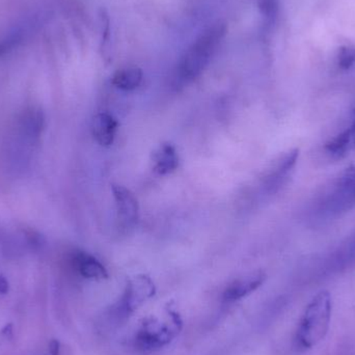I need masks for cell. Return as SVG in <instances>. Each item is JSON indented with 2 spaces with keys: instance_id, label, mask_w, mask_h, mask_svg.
I'll return each instance as SVG.
<instances>
[{
  "instance_id": "277c9868",
  "label": "cell",
  "mask_w": 355,
  "mask_h": 355,
  "mask_svg": "<svg viewBox=\"0 0 355 355\" xmlns=\"http://www.w3.org/2000/svg\"><path fill=\"white\" fill-rule=\"evenodd\" d=\"M156 293V287L151 277L146 275H135L129 279L124 293L116 304V315L120 319H126L139 310L146 302Z\"/></svg>"
},
{
  "instance_id": "ffe728a7",
  "label": "cell",
  "mask_w": 355,
  "mask_h": 355,
  "mask_svg": "<svg viewBox=\"0 0 355 355\" xmlns=\"http://www.w3.org/2000/svg\"><path fill=\"white\" fill-rule=\"evenodd\" d=\"M10 47V42H4V43H0V56H1L2 54L6 53V52L8 51V48Z\"/></svg>"
},
{
  "instance_id": "44dd1931",
  "label": "cell",
  "mask_w": 355,
  "mask_h": 355,
  "mask_svg": "<svg viewBox=\"0 0 355 355\" xmlns=\"http://www.w3.org/2000/svg\"><path fill=\"white\" fill-rule=\"evenodd\" d=\"M354 114H355V108H354Z\"/></svg>"
},
{
  "instance_id": "5bb4252c",
  "label": "cell",
  "mask_w": 355,
  "mask_h": 355,
  "mask_svg": "<svg viewBox=\"0 0 355 355\" xmlns=\"http://www.w3.org/2000/svg\"><path fill=\"white\" fill-rule=\"evenodd\" d=\"M23 123H24L25 131L31 135L37 137L43 129V114L40 110H31V112H27Z\"/></svg>"
},
{
  "instance_id": "7c38bea8",
  "label": "cell",
  "mask_w": 355,
  "mask_h": 355,
  "mask_svg": "<svg viewBox=\"0 0 355 355\" xmlns=\"http://www.w3.org/2000/svg\"><path fill=\"white\" fill-rule=\"evenodd\" d=\"M143 71L137 67L121 69L114 73L112 78V85L122 91H133L141 85L143 81Z\"/></svg>"
},
{
  "instance_id": "9a60e30c",
  "label": "cell",
  "mask_w": 355,
  "mask_h": 355,
  "mask_svg": "<svg viewBox=\"0 0 355 355\" xmlns=\"http://www.w3.org/2000/svg\"><path fill=\"white\" fill-rule=\"evenodd\" d=\"M354 64L355 48L348 47V46L342 47L339 50V55H338V64H339L340 68L343 69V70H348V69L354 66Z\"/></svg>"
},
{
  "instance_id": "d6986e66",
  "label": "cell",
  "mask_w": 355,
  "mask_h": 355,
  "mask_svg": "<svg viewBox=\"0 0 355 355\" xmlns=\"http://www.w3.org/2000/svg\"><path fill=\"white\" fill-rule=\"evenodd\" d=\"M12 335V323H8L6 324L3 329L0 331V337L6 338V339H10Z\"/></svg>"
},
{
  "instance_id": "5b68a950",
  "label": "cell",
  "mask_w": 355,
  "mask_h": 355,
  "mask_svg": "<svg viewBox=\"0 0 355 355\" xmlns=\"http://www.w3.org/2000/svg\"><path fill=\"white\" fill-rule=\"evenodd\" d=\"M112 196L116 202L119 227L129 230L137 225L139 218V200L135 194L123 185L112 184Z\"/></svg>"
},
{
  "instance_id": "7a4b0ae2",
  "label": "cell",
  "mask_w": 355,
  "mask_h": 355,
  "mask_svg": "<svg viewBox=\"0 0 355 355\" xmlns=\"http://www.w3.org/2000/svg\"><path fill=\"white\" fill-rule=\"evenodd\" d=\"M227 33L225 24L213 25L196 40L182 56L175 72V83L183 87L198 78L214 56L217 48Z\"/></svg>"
},
{
  "instance_id": "e0dca14e",
  "label": "cell",
  "mask_w": 355,
  "mask_h": 355,
  "mask_svg": "<svg viewBox=\"0 0 355 355\" xmlns=\"http://www.w3.org/2000/svg\"><path fill=\"white\" fill-rule=\"evenodd\" d=\"M60 343L58 340H51L49 343V354L60 355Z\"/></svg>"
},
{
  "instance_id": "8992f818",
  "label": "cell",
  "mask_w": 355,
  "mask_h": 355,
  "mask_svg": "<svg viewBox=\"0 0 355 355\" xmlns=\"http://www.w3.org/2000/svg\"><path fill=\"white\" fill-rule=\"evenodd\" d=\"M266 277L265 272L259 270L234 279L223 291V302L231 304L250 295L265 283Z\"/></svg>"
},
{
  "instance_id": "8fae6325",
  "label": "cell",
  "mask_w": 355,
  "mask_h": 355,
  "mask_svg": "<svg viewBox=\"0 0 355 355\" xmlns=\"http://www.w3.org/2000/svg\"><path fill=\"white\" fill-rule=\"evenodd\" d=\"M325 151L336 159L347 156L355 149V122L352 126L329 139L324 147Z\"/></svg>"
},
{
  "instance_id": "9c48e42d",
  "label": "cell",
  "mask_w": 355,
  "mask_h": 355,
  "mask_svg": "<svg viewBox=\"0 0 355 355\" xmlns=\"http://www.w3.org/2000/svg\"><path fill=\"white\" fill-rule=\"evenodd\" d=\"M152 168L159 176H168L179 166V155L173 144L164 143L154 150L151 156Z\"/></svg>"
},
{
  "instance_id": "3957f363",
  "label": "cell",
  "mask_w": 355,
  "mask_h": 355,
  "mask_svg": "<svg viewBox=\"0 0 355 355\" xmlns=\"http://www.w3.org/2000/svg\"><path fill=\"white\" fill-rule=\"evenodd\" d=\"M168 320L160 321L155 317L144 319L135 334V344L137 349L154 352L166 347L182 329V319L175 311L168 312Z\"/></svg>"
},
{
  "instance_id": "ba28073f",
  "label": "cell",
  "mask_w": 355,
  "mask_h": 355,
  "mask_svg": "<svg viewBox=\"0 0 355 355\" xmlns=\"http://www.w3.org/2000/svg\"><path fill=\"white\" fill-rule=\"evenodd\" d=\"M119 122L107 112H100L92 121V135L102 147L108 148L114 144Z\"/></svg>"
},
{
  "instance_id": "4fadbf2b",
  "label": "cell",
  "mask_w": 355,
  "mask_h": 355,
  "mask_svg": "<svg viewBox=\"0 0 355 355\" xmlns=\"http://www.w3.org/2000/svg\"><path fill=\"white\" fill-rule=\"evenodd\" d=\"M337 188L343 193L355 200V162L344 171L338 180Z\"/></svg>"
},
{
  "instance_id": "52a82bcc",
  "label": "cell",
  "mask_w": 355,
  "mask_h": 355,
  "mask_svg": "<svg viewBox=\"0 0 355 355\" xmlns=\"http://www.w3.org/2000/svg\"><path fill=\"white\" fill-rule=\"evenodd\" d=\"M298 157L300 150H290L272 164L264 179L265 186L268 191H277V188L283 185L284 182L295 168Z\"/></svg>"
},
{
  "instance_id": "30bf717a",
  "label": "cell",
  "mask_w": 355,
  "mask_h": 355,
  "mask_svg": "<svg viewBox=\"0 0 355 355\" xmlns=\"http://www.w3.org/2000/svg\"><path fill=\"white\" fill-rule=\"evenodd\" d=\"M73 264L79 275L85 279H108V271L106 267L92 254L85 252H77L73 256Z\"/></svg>"
},
{
  "instance_id": "2e32d148",
  "label": "cell",
  "mask_w": 355,
  "mask_h": 355,
  "mask_svg": "<svg viewBox=\"0 0 355 355\" xmlns=\"http://www.w3.org/2000/svg\"><path fill=\"white\" fill-rule=\"evenodd\" d=\"M259 6H260L262 14L270 18L277 15L279 3H277V0H260Z\"/></svg>"
},
{
  "instance_id": "6da1fadb",
  "label": "cell",
  "mask_w": 355,
  "mask_h": 355,
  "mask_svg": "<svg viewBox=\"0 0 355 355\" xmlns=\"http://www.w3.org/2000/svg\"><path fill=\"white\" fill-rule=\"evenodd\" d=\"M333 302L329 291L319 292L304 309L294 337L297 352L312 349L325 339L331 327Z\"/></svg>"
},
{
  "instance_id": "ac0fdd59",
  "label": "cell",
  "mask_w": 355,
  "mask_h": 355,
  "mask_svg": "<svg viewBox=\"0 0 355 355\" xmlns=\"http://www.w3.org/2000/svg\"><path fill=\"white\" fill-rule=\"evenodd\" d=\"M8 290H10V285L8 282L6 281V277L0 273V293L8 294Z\"/></svg>"
}]
</instances>
